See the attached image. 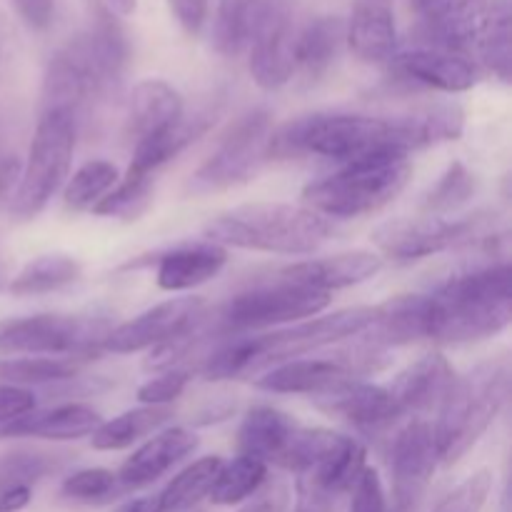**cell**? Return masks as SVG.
<instances>
[{
  "label": "cell",
  "instance_id": "cell-1",
  "mask_svg": "<svg viewBox=\"0 0 512 512\" xmlns=\"http://www.w3.org/2000/svg\"><path fill=\"white\" fill-rule=\"evenodd\" d=\"M425 145L418 110L400 115L313 113L280 125L270 135V158L318 155L340 165L373 158H410Z\"/></svg>",
  "mask_w": 512,
  "mask_h": 512
},
{
  "label": "cell",
  "instance_id": "cell-2",
  "mask_svg": "<svg viewBox=\"0 0 512 512\" xmlns=\"http://www.w3.org/2000/svg\"><path fill=\"white\" fill-rule=\"evenodd\" d=\"M98 3V0H95ZM128 38L105 3H98L83 33L70 38L45 65L43 110H65L80 120L85 108L115 88L128 65Z\"/></svg>",
  "mask_w": 512,
  "mask_h": 512
},
{
  "label": "cell",
  "instance_id": "cell-3",
  "mask_svg": "<svg viewBox=\"0 0 512 512\" xmlns=\"http://www.w3.org/2000/svg\"><path fill=\"white\" fill-rule=\"evenodd\" d=\"M373 320V308H345L323 318H308L265 335H238L220 345L203 365L205 380H230L275 368L320 348L358 338Z\"/></svg>",
  "mask_w": 512,
  "mask_h": 512
},
{
  "label": "cell",
  "instance_id": "cell-4",
  "mask_svg": "<svg viewBox=\"0 0 512 512\" xmlns=\"http://www.w3.org/2000/svg\"><path fill=\"white\" fill-rule=\"evenodd\" d=\"M425 298L428 340L448 345L488 340L512 320V270L508 263L470 270Z\"/></svg>",
  "mask_w": 512,
  "mask_h": 512
},
{
  "label": "cell",
  "instance_id": "cell-5",
  "mask_svg": "<svg viewBox=\"0 0 512 512\" xmlns=\"http://www.w3.org/2000/svg\"><path fill=\"white\" fill-rule=\"evenodd\" d=\"M330 233L333 225L328 218L293 203L238 205L205 225L208 243L275 255H310Z\"/></svg>",
  "mask_w": 512,
  "mask_h": 512
},
{
  "label": "cell",
  "instance_id": "cell-6",
  "mask_svg": "<svg viewBox=\"0 0 512 512\" xmlns=\"http://www.w3.org/2000/svg\"><path fill=\"white\" fill-rule=\"evenodd\" d=\"M508 393L510 363L505 355L485 360L465 375H455L433 423L440 465H455L478 445L503 410Z\"/></svg>",
  "mask_w": 512,
  "mask_h": 512
},
{
  "label": "cell",
  "instance_id": "cell-7",
  "mask_svg": "<svg viewBox=\"0 0 512 512\" xmlns=\"http://www.w3.org/2000/svg\"><path fill=\"white\" fill-rule=\"evenodd\" d=\"M413 178L408 158H373L348 163L303 188V205L323 218H360L393 203Z\"/></svg>",
  "mask_w": 512,
  "mask_h": 512
},
{
  "label": "cell",
  "instance_id": "cell-8",
  "mask_svg": "<svg viewBox=\"0 0 512 512\" xmlns=\"http://www.w3.org/2000/svg\"><path fill=\"white\" fill-rule=\"evenodd\" d=\"M78 120L65 110H40L35 125L28 160L20 173L18 188L8 200L10 213L20 220H30L45 210L65 185L73 163Z\"/></svg>",
  "mask_w": 512,
  "mask_h": 512
},
{
  "label": "cell",
  "instance_id": "cell-9",
  "mask_svg": "<svg viewBox=\"0 0 512 512\" xmlns=\"http://www.w3.org/2000/svg\"><path fill=\"white\" fill-rule=\"evenodd\" d=\"M388 365V350L360 340L353 348L325 355V358H298L275 365V368L265 370L255 380V385L260 390H268V393L310 395V398L318 400L323 395L335 393L343 385L380 373Z\"/></svg>",
  "mask_w": 512,
  "mask_h": 512
},
{
  "label": "cell",
  "instance_id": "cell-10",
  "mask_svg": "<svg viewBox=\"0 0 512 512\" xmlns=\"http://www.w3.org/2000/svg\"><path fill=\"white\" fill-rule=\"evenodd\" d=\"M110 320L85 315H28L0 320V353L38 358H88L103 350Z\"/></svg>",
  "mask_w": 512,
  "mask_h": 512
},
{
  "label": "cell",
  "instance_id": "cell-11",
  "mask_svg": "<svg viewBox=\"0 0 512 512\" xmlns=\"http://www.w3.org/2000/svg\"><path fill=\"white\" fill-rule=\"evenodd\" d=\"M273 130V113L268 108H253L240 115L220 138L210 158L190 175V190L195 195H208L248 183L270 158Z\"/></svg>",
  "mask_w": 512,
  "mask_h": 512
},
{
  "label": "cell",
  "instance_id": "cell-12",
  "mask_svg": "<svg viewBox=\"0 0 512 512\" xmlns=\"http://www.w3.org/2000/svg\"><path fill=\"white\" fill-rule=\"evenodd\" d=\"M488 220L483 215L468 218H445V215H420V218H395L378 225L370 235L380 258H393L398 263L433 258L458 245L483 238Z\"/></svg>",
  "mask_w": 512,
  "mask_h": 512
},
{
  "label": "cell",
  "instance_id": "cell-13",
  "mask_svg": "<svg viewBox=\"0 0 512 512\" xmlns=\"http://www.w3.org/2000/svg\"><path fill=\"white\" fill-rule=\"evenodd\" d=\"M330 305V295L320 290L305 288V285L275 280L270 285L245 290L235 295L220 308V325L225 330H263L275 325L300 323V320L315 318Z\"/></svg>",
  "mask_w": 512,
  "mask_h": 512
},
{
  "label": "cell",
  "instance_id": "cell-14",
  "mask_svg": "<svg viewBox=\"0 0 512 512\" xmlns=\"http://www.w3.org/2000/svg\"><path fill=\"white\" fill-rule=\"evenodd\" d=\"M203 313V298H195V295L193 298L165 300V303L140 313L138 318L118 325V328H110V333L103 340V350L115 355L153 350L158 345L170 343V340L195 333L198 325L203 323Z\"/></svg>",
  "mask_w": 512,
  "mask_h": 512
},
{
  "label": "cell",
  "instance_id": "cell-15",
  "mask_svg": "<svg viewBox=\"0 0 512 512\" xmlns=\"http://www.w3.org/2000/svg\"><path fill=\"white\" fill-rule=\"evenodd\" d=\"M390 470L395 480V505L415 510L425 485L440 465L433 423L415 418L390 440Z\"/></svg>",
  "mask_w": 512,
  "mask_h": 512
},
{
  "label": "cell",
  "instance_id": "cell-16",
  "mask_svg": "<svg viewBox=\"0 0 512 512\" xmlns=\"http://www.w3.org/2000/svg\"><path fill=\"white\" fill-rule=\"evenodd\" d=\"M488 0H408L425 45L470 55Z\"/></svg>",
  "mask_w": 512,
  "mask_h": 512
},
{
  "label": "cell",
  "instance_id": "cell-17",
  "mask_svg": "<svg viewBox=\"0 0 512 512\" xmlns=\"http://www.w3.org/2000/svg\"><path fill=\"white\" fill-rule=\"evenodd\" d=\"M390 65L410 83L440 90V93H465L478 83V65L470 60V55L438 48V45L423 43L398 50Z\"/></svg>",
  "mask_w": 512,
  "mask_h": 512
},
{
  "label": "cell",
  "instance_id": "cell-18",
  "mask_svg": "<svg viewBox=\"0 0 512 512\" xmlns=\"http://www.w3.org/2000/svg\"><path fill=\"white\" fill-rule=\"evenodd\" d=\"M293 8V0H218L213 20V48L225 58L248 55L258 35Z\"/></svg>",
  "mask_w": 512,
  "mask_h": 512
},
{
  "label": "cell",
  "instance_id": "cell-19",
  "mask_svg": "<svg viewBox=\"0 0 512 512\" xmlns=\"http://www.w3.org/2000/svg\"><path fill=\"white\" fill-rule=\"evenodd\" d=\"M385 258L373 250H350V253L330 255V258L303 260L280 270V280L305 285V288L333 293V290L353 288V285L368 283L383 270Z\"/></svg>",
  "mask_w": 512,
  "mask_h": 512
},
{
  "label": "cell",
  "instance_id": "cell-20",
  "mask_svg": "<svg viewBox=\"0 0 512 512\" xmlns=\"http://www.w3.org/2000/svg\"><path fill=\"white\" fill-rule=\"evenodd\" d=\"M455 380V370L440 353H430L410 363L403 373L395 375L390 385H385L398 408L400 418L420 415L428 410H438Z\"/></svg>",
  "mask_w": 512,
  "mask_h": 512
},
{
  "label": "cell",
  "instance_id": "cell-21",
  "mask_svg": "<svg viewBox=\"0 0 512 512\" xmlns=\"http://www.w3.org/2000/svg\"><path fill=\"white\" fill-rule=\"evenodd\" d=\"M198 445V435L188 428H168L163 433H155L120 465V470L115 473L118 483L128 490L153 485L168 470H173L188 455H193Z\"/></svg>",
  "mask_w": 512,
  "mask_h": 512
},
{
  "label": "cell",
  "instance_id": "cell-22",
  "mask_svg": "<svg viewBox=\"0 0 512 512\" xmlns=\"http://www.w3.org/2000/svg\"><path fill=\"white\" fill-rule=\"evenodd\" d=\"M345 45L363 63H390L398 53V28L390 0H355L345 20Z\"/></svg>",
  "mask_w": 512,
  "mask_h": 512
},
{
  "label": "cell",
  "instance_id": "cell-23",
  "mask_svg": "<svg viewBox=\"0 0 512 512\" xmlns=\"http://www.w3.org/2000/svg\"><path fill=\"white\" fill-rule=\"evenodd\" d=\"M318 408L328 415L345 420L363 433H380L400 420L398 408L385 385H373L368 380H355L335 393L318 398Z\"/></svg>",
  "mask_w": 512,
  "mask_h": 512
},
{
  "label": "cell",
  "instance_id": "cell-24",
  "mask_svg": "<svg viewBox=\"0 0 512 512\" xmlns=\"http://www.w3.org/2000/svg\"><path fill=\"white\" fill-rule=\"evenodd\" d=\"M295 15L280 13L248 50L250 75L263 90H278L295 75Z\"/></svg>",
  "mask_w": 512,
  "mask_h": 512
},
{
  "label": "cell",
  "instance_id": "cell-25",
  "mask_svg": "<svg viewBox=\"0 0 512 512\" xmlns=\"http://www.w3.org/2000/svg\"><path fill=\"white\" fill-rule=\"evenodd\" d=\"M103 423L100 413L85 403H65L48 410H30L23 418L0 428V438H40L68 443L88 438Z\"/></svg>",
  "mask_w": 512,
  "mask_h": 512
},
{
  "label": "cell",
  "instance_id": "cell-26",
  "mask_svg": "<svg viewBox=\"0 0 512 512\" xmlns=\"http://www.w3.org/2000/svg\"><path fill=\"white\" fill-rule=\"evenodd\" d=\"M428 298L425 295H398L388 303L375 305L373 320L368 328L358 335V340L378 348H395V345L418 343L428 340Z\"/></svg>",
  "mask_w": 512,
  "mask_h": 512
},
{
  "label": "cell",
  "instance_id": "cell-27",
  "mask_svg": "<svg viewBox=\"0 0 512 512\" xmlns=\"http://www.w3.org/2000/svg\"><path fill=\"white\" fill-rule=\"evenodd\" d=\"M225 263H228V250L220 248V245L208 243V240L183 245V248L170 250L158 260L155 283L165 293H185V290L200 288V285L218 278Z\"/></svg>",
  "mask_w": 512,
  "mask_h": 512
},
{
  "label": "cell",
  "instance_id": "cell-28",
  "mask_svg": "<svg viewBox=\"0 0 512 512\" xmlns=\"http://www.w3.org/2000/svg\"><path fill=\"white\" fill-rule=\"evenodd\" d=\"M185 115L183 95L160 78L140 80L130 93L128 103V135L130 140H143L148 135L170 128Z\"/></svg>",
  "mask_w": 512,
  "mask_h": 512
},
{
  "label": "cell",
  "instance_id": "cell-29",
  "mask_svg": "<svg viewBox=\"0 0 512 512\" xmlns=\"http://www.w3.org/2000/svg\"><path fill=\"white\" fill-rule=\"evenodd\" d=\"M345 48V18L318 15L295 35V73L318 80L328 73Z\"/></svg>",
  "mask_w": 512,
  "mask_h": 512
},
{
  "label": "cell",
  "instance_id": "cell-30",
  "mask_svg": "<svg viewBox=\"0 0 512 512\" xmlns=\"http://www.w3.org/2000/svg\"><path fill=\"white\" fill-rule=\"evenodd\" d=\"M298 423L288 413L270 405H258L243 418L238 430L240 455L260 460L265 465H278L290 435L295 433Z\"/></svg>",
  "mask_w": 512,
  "mask_h": 512
},
{
  "label": "cell",
  "instance_id": "cell-31",
  "mask_svg": "<svg viewBox=\"0 0 512 512\" xmlns=\"http://www.w3.org/2000/svg\"><path fill=\"white\" fill-rule=\"evenodd\" d=\"M210 115H195V118H180L170 128L160 130V133L148 135V138L135 143L133 163H130V173L140 175H155V170L163 168L173 158H178L190 143L200 138L208 130Z\"/></svg>",
  "mask_w": 512,
  "mask_h": 512
},
{
  "label": "cell",
  "instance_id": "cell-32",
  "mask_svg": "<svg viewBox=\"0 0 512 512\" xmlns=\"http://www.w3.org/2000/svg\"><path fill=\"white\" fill-rule=\"evenodd\" d=\"M512 15L510 0H488L480 23L475 53L483 68L495 78L510 83L512 75Z\"/></svg>",
  "mask_w": 512,
  "mask_h": 512
},
{
  "label": "cell",
  "instance_id": "cell-33",
  "mask_svg": "<svg viewBox=\"0 0 512 512\" xmlns=\"http://www.w3.org/2000/svg\"><path fill=\"white\" fill-rule=\"evenodd\" d=\"M80 273H83V268H80V263L73 255L45 253L28 260V263L18 270V275L10 278L8 293L15 295V298L48 295L55 293V290H63L68 288V285L78 283Z\"/></svg>",
  "mask_w": 512,
  "mask_h": 512
},
{
  "label": "cell",
  "instance_id": "cell-34",
  "mask_svg": "<svg viewBox=\"0 0 512 512\" xmlns=\"http://www.w3.org/2000/svg\"><path fill=\"white\" fill-rule=\"evenodd\" d=\"M173 418L170 408H153V405H143V408L125 410L118 418L105 420L95 428L90 435V445L103 453H115V450H125L130 445L140 443L145 435L155 433L160 425H165Z\"/></svg>",
  "mask_w": 512,
  "mask_h": 512
},
{
  "label": "cell",
  "instance_id": "cell-35",
  "mask_svg": "<svg viewBox=\"0 0 512 512\" xmlns=\"http://www.w3.org/2000/svg\"><path fill=\"white\" fill-rule=\"evenodd\" d=\"M265 480H268V465L248 458V455H238L230 463L220 465L208 498L210 503L220 505V508L240 505L253 498V495H258Z\"/></svg>",
  "mask_w": 512,
  "mask_h": 512
},
{
  "label": "cell",
  "instance_id": "cell-36",
  "mask_svg": "<svg viewBox=\"0 0 512 512\" xmlns=\"http://www.w3.org/2000/svg\"><path fill=\"white\" fill-rule=\"evenodd\" d=\"M220 465H223V460H220L218 455H208V458L195 460L188 468L180 470V473L165 485L163 493H158L163 512L190 510L193 505H198L200 500L208 498Z\"/></svg>",
  "mask_w": 512,
  "mask_h": 512
},
{
  "label": "cell",
  "instance_id": "cell-37",
  "mask_svg": "<svg viewBox=\"0 0 512 512\" xmlns=\"http://www.w3.org/2000/svg\"><path fill=\"white\" fill-rule=\"evenodd\" d=\"M118 180L120 173L110 160H88L65 183V208L73 213H93L95 205L115 188Z\"/></svg>",
  "mask_w": 512,
  "mask_h": 512
},
{
  "label": "cell",
  "instance_id": "cell-38",
  "mask_svg": "<svg viewBox=\"0 0 512 512\" xmlns=\"http://www.w3.org/2000/svg\"><path fill=\"white\" fill-rule=\"evenodd\" d=\"M78 373V360L75 358H13L0 363V383L18 385V388H28V385H48V383H63V380H73Z\"/></svg>",
  "mask_w": 512,
  "mask_h": 512
},
{
  "label": "cell",
  "instance_id": "cell-39",
  "mask_svg": "<svg viewBox=\"0 0 512 512\" xmlns=\"http://www.w3.org/2000/svg\"><path fill=\"white\" fill-rule=\"evenodd\" d=\"M150 195H153V175H140L128 170L115 183V188L95 205L93 213L100 215V218L135 220L148 208Z\"/></svg>",
  "mask_w": 512,
  "mask_h": 512
},
{
  "label": "cell",
  "instance_id": "cell-40",
  "mask_svg": "<svg viewBox=\"0 0 512 512\" xmlns=\"http://www.w3.org/2000/svg\"><path fill=\"white\" fill-rule=\"evenodd\" d=\"M475 175L465 168L463 163H450L448 170L440 175L438 183L430 188V193L425 195L423 210L425 215H445L450 210L460 208L463 203H468L475 193Z\"/></svg>",
  "mask_w": 512,
  "mask_h": 512
},
{
  "label": "cell",
  "instance_id": "cell-41",
  "mask_svg": "<svg viewBox=\"0 0 512 512\" xmlns=\"http://www.w3.org/2000/svg\"><path fill=\"white\" fill-rule=\"evenodd\" d=\"M118 475L108 468H85L63 480V495L78 503H98L118 490Z\"/></svg>",
  "mask_w": 512,
  "mask_h": 512
},
{
  "label": "cell",
  "instance_id": "cell-42",
  "mask_svg": "<svg viewBox=\"0 0 512 512\" xmlns=\"http://www.w3.org/2000/svg\"><path fill=\"white\" fill-rule=\"evenodd\" d=\"M490 488H493V475L488 470H480L460 483L453 493L445 495L435 512H480L488 500Z\"/></svg>",
  "mask_w": 512,
  "mask_h": 512
},
{
  "label": "cell",
  "instance_id": "cell-43",
  "mask_svg": "<svg viewBox=\"0 0 512 512\" xmlns=\"http://www.w3.org/2000/svg\"><path fill=\"white\" fill-rule=\"evenodd\" d=\"M190 375L185 370H163V375L158 378H150L148 383H143L138 388V400L143 405H153V408H168L170 403L180 398L188 388Z\"/></svg>",
  "mask_w": 512,
  "mask_h": 512
},
{
  "label": "cell",
  "instance_id": "cell-44",
  "mask_svg": "<svg viewBox=\"0 0 512 512\" xmlns=\"http://www.w3.org/2000/svg\"><path fill=\"white\" fill-rule=\"evenodd\" d=\"M353 500H350V512H388V498H385L383 480L375 468L365 465L363 473L350 488Z\"/></svg>",
  "mask_w": 512,
  "mask_h": 512
},
{
  "label": "cell",
  "instance_id": "cell-45",
  "mask_svg": "<svg viewBox=\"0 0 512 512\" xmlns=\"http://www.w3.org/2000/svg\"><path fill=\"white\" fill-rule=\"evenodd\" d=\"M340 498L315 483L310 475H298L295 485V510L293 512H335Z\"/></svg>",
  "mask_w": 512,
  "mask_h": 512
},
{
  "label": "cell",
  "instance_id": "cell-46",
  "mask_svg": "<svg viewBox=\"0 0 512 512\" xmlns=\"http://www.w3.org/2000/svg\"><path fill=\"white\" fill-rule=\"evenodd\" d=\"M30 410H35L33 390L0 383V428L13 423L15 418H23Z\"/></svg>",
  "mask_w": 512,
  "mask_h": 512
},
{
  "label": "cell",
  "instance_id": "cell-47",
  "mask_svg": "<svg viewBox=\"0 0 512 512\" xmlns=\"http://www.w3.org/2000/svg\"><path fill=\"white\" fill-rule=\"evenodd\" d=\"M175 20L188 35H198L208 20V0H168Z\"/></svg>",
  "mask_w": 512,
  "mask_h": 512
},
{
  "label": "cell",
  "instance_id": "cell-48",
  "mask_svg": "<svg viewBox=\"0 0 512 512\" xmlns=\"http://www.w3.org/2000/svg\"><path fill=\"white\" fill-rule=\"evenodd\" d=\"M10 3L28 28L45 30L53 23L55 0H10Z\"/></svg>",
  "mask_w": 512,
  "mask_h": 512
},
{
  "label": "cell",
  "instance_id": "cell-49",
  "mask_svg": "<svg viewBox=\"0 0 512 512\" xmlns=\"http://www.w3.org/2000/svg\"><path fill=\"white\" fill-rule=\"evenodd\" d=\"M290 505V490L283 483L273 485L270 490H265L263 495L253 500V503L245 505L240 512H288Z\"/></svg>",
  "mask_w": 512,
  "mask_h": 512
},
{
  "label": "cell",
  "instance_id": "cell-50",
  "mask_svg": "<svg viewBox=\"0 0 512 512\" xmlns=\"http://www.w3.org/2000/svg\"><path fill=\"white\" fill-rule=\"evenodd\" d=\"M30 500H33V488L30 485H5L0 490V512H20L28 508Z\"/></svg>",
  "mask_w": 512,
  "mask_h": 512
},
{
  "label": "cell",
  "instance_id": "cell-51",
  "mask_svg": "<svg viewBox=\"0 0 512 512\" xmlns=\"http://www.w3.org/2000/svg\"><path fill=\"white\" fill-rule=\"evenodd\" d=\"M20 173H23V163L15 155H8V158L0 160V203L13 198Z\"/></svg>",
  "mask_w": 512,
  "mask_h": 512
},
{
  "label": "cell",
  "instance_id": "cell-52",
  "mask_svg": "<svg viewBox=\"0 0 512 512\" xmlns=\"http://www.w3.org/2000/svg\"><path fill=\"white\" fill-rule=\"evenodd\" d=\"M115 512H163V508H160L158 495H145V498L130 500V503H125L123 508Z\"/></svg>",
  "mask_w": 512,
  "mask_h": 512
},
{
  "label": "cell",
  "instance_id": "cell-53",
  "mask_svg": "<svg viewBox=\"0 0 512 512\" xmlns=\"http://www.w3.org/2000/svg\"><path fill=\"white\" fill-rule=\"evenodd\" d=\"M103 3L108 5L115 15H123V18L133 15L135 8H138V0H103Z\"/></svg>",
  "mask_w": 512,
  "mask_h": 512
},
{
  "label": "cell",
  "instance_id": "cell-54",
  "mask_svg": "<svg viewBox=\"0 0 512 512\" xmlns=\"http://www.w3.org/2000/svg\"><path fill=\"white\" fill-rule=\"evenodd\" d=\"M5 285H8V273H5V263L3 258H0V290H3Z\"/></svg>",
  "mask_w": 512,
  "mask_h": 512
},
{
  "label": "cell",
  "instance_id": "cell-55",
  "mask_svg": "<svg viewBox=\"0 0 512 512\" xmlns=\"http://www.w3.org/2000/svg\"><path fill=\"white\" fill-rule=\"evenodd\" d=\"M393 512H415V510H408V508H400V505H395Z\"/></svg>",
  "mask_w": 512,
  "mask_h": 512
}]
</instances>
